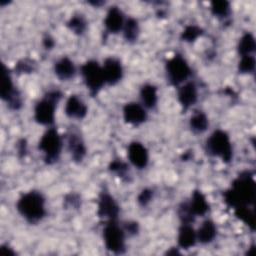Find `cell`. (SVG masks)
Wrapping results in <instances>:
<instances>
[{"label":"cell","instance_id":"ba28073f","mask_svg":"<svg viewBox=\"0 0 256 256\" xmlns=\"http://www.w3.org/2000/svg\"><path fill=\"white\" fill-rule=\"evenodd\" d=\"M166 71L169 81L175 85L184 82L191 73L188 63L179 55H175L167 62Z\"/></svg>","mask_w":256,"mask_h":256},{"label":"cell","instance_id":"d6a6232c","mask_svg":"<svg viewBox=\"0 0 256 256\" xmlns=\"http://www.w3.org/2000/svg\"><path fill=\"white\" fill-rule=\"evenodd\" d=\"M0 253L1 254H4V255H13L14 254V251L11 250V248H8V247H5V246H1L0 248Z\"/></svg>","mask_w":256,"mask_h":256},{"label":"cell","instance_id":"f546056e","mask_svg":"<svg viewBox=\"0 0 256 256\" xmlns=\"http://www.w3.org/2000/svg\"><path fill=\"white\" fill-rule=\"evenodd\" d=\"M152 197H153V191L150 189H144L141 191V193L138 196V202L141 205L145 206L151 201Z\"/></svg>","mask_w":256,"mask_h":256},{"label":"cell","instance_id":"4dcf8cb0","mask_svg":"<svg viewBox=\"0 0 256 256\" xmlns=\"http://www.w3.org/2000/svg\"><path fill=\"white\" fill-rule=\"evenodd\" d=\"M111 170L116 172L118 175L123 176L125 174V172L127 171V166L125 163H123L121 161H114L111 164Z\"/></svg>","mask_w":256,"mask_h":256},{"label":"cell","instance_id":"5b68a950","mask_svg":"<svg viewBox=\"0 0 256 256\" xmlns=\"http://www.w3.org/2000/svg\"><path fill=\"white\" fill-rule=\"evenodd\" d=\"M59 98V92H50L36 104L34 109V118L39 124L51 125L54 122L56 103Z\"/></svg>","mask_w":256,"mask_h":256},{"label":"cell","instance_id":"9a60e30c","mask_svg":"<svg viewBox=\"0 0 256 256\" xmlns=\"http://www.w3.org/2000/svg\"><path fill=\"white\" fill-rule=\"evenodd\" d=\"M65 114L70 118L82 119L87 114V106L76 95H71L65 104Z\"/></svg>","mask_w":256,"mask_h":256},{"label":"cell","instance_id":"7c38bea8","mask_svg":"<svg viewBox=\"0 0 256 256\" xmlns=\"http://www.w3.org/2000/svg\"><path fill=\"white\" fill-rule=\"evenodd\" d=\"M128 158L137 168H144L148 164L149 155L144 145L139 142H133L128 147Z\"/></svg>","mask_w":256,"mask_h":256},{"label":"cell","instance_id":"484cf974","mask_svg":"<svg viewBox=\"0 0 256 256\" xmlns=\"http://www.w3.org/2000/svg\"><path fill=\"white\" fill-rule=\"evenodd\" d=\"M212 13L218 17H225L229 13V3L226 1H216L211 6Z\"/></svg>","mask_w":256,"mask_h":256},{"label":"cell","instance_id":"2e32d148","mask_svg":"<svg viewBox=\"0 0 256 256\" xmlns=\"http://www.w3.org/2000/svg\"><path fill=\"white\" fill-rule=\"evenodd\" d=\"M124 18L121 10L117 7H111L104 20L106 30L110 33H117L124 27Z\"/></svg>","mask_w":256,"mask_h":256},{"label":"cell","instance_id":"7402d4cb","mask_svg":"<svg viewBox=\"0 0 256 256\" xmlns=\"http://www.w3.org/2000/svg\"><path fill=\"white\" fill-rule=\"evenodd\" d=\"M140 98L144 107L153 108L158 101L156 87L152 84H145L140 90Z\"/></svg>","mask_w":256,"mask_h":256},{"label":"cell","instance_id":"4316f807","mask_svg":"<svg viewBox=\"0 0 256 256\" xmlns=\"http://www.w3.org/2000/svg\"><path fill=\"white\" fill-rule=\"evenodd\" d=\"M255 67V59L252 55L242 56L239 62V71L242 73H250L254 70Z\"/></svg>","mask_w":256,"mask_h":256},{"label":"cell","instance_id":"4fadbf2b","mask_svg":"<svg viewBox=\"0 0 256 256\" xmlns=\"http://www.w3.org/2000/svg\"><path fill=\"white\" fill-rule=\"evenodd\" d=\"M119 213V207L113 197L107 193L103 194L98 204V215L108 220H115Z\"/></svg>","mask_w":256,"mask_h":256},{"label":"cell","instance_id":"277c9868","mask_svg":"<svg viewBox=\"0 0 256 256\" xmlns=\"http://www.w3.org/2000/svg\"><path fill=\"white\" fill-rule=\"evenodd\" d=\"M38 147L44 154V159L47 163L57 161L62 149V140L57 130L55 128H49L42 135Z\"/></svg>","mask_w":256,"mask_h":256},{"label":"cell","instance_id":"1f68e13d","mask_svg":"<svg viewBox=\"0 0 256 256\" xmlns=\"http://www.w3.org/2000/svg\"><path fill=\"white\" fill-rule=\"evenodd\" d=\"M127 230L130 233H136L138 231V227H137V223H129L127 225Z\"/></svg>","mask_w":256,"mask_h":256},{"label":"cell","instance_id":"d4e9b609","mask_svg":"<svg viewBox=\"0 0 256 256\" xmlns=\"http://www.w3.org/2000/svg\"><path fill=\"white\" fill-rule=\"evenodd\" d=\"M124 36L126 38L127 41H135L138 37V33H139V27H138V23L135 19H128L125 23H124Z\"/></svg>","mask_w":256,"mask_h":256},{"label":"cell","instance_id":"d6986e66","mask_svg":"<svg viewBox=\"0 0 256 256\" xmlns=\"http://www.w3.org/2000/svg\"><path fill=\"white\" fill-rule=\"evenodd\" d=\"M197 241L196 232L189 225V223H184L179 229L178 233V244L183 249H189L195 245Z\"/></svg>","mask_w":256,"mask_h":256},{"label":"cell","instance_id":"6da1fadb","mask_svg":"<svg viewBox=\"0 0 256 256\" xmlns=\"http://www.w3.org/2000/svg\"><path fill=\"white\" fill-rule=\"evenodd\" d=\"M16 207L20 215L30 223L39 222L46 213L45 199L38 191L24 193L17 201Z\"/></svg>","mask_w":256,"mask_h":256},{"label":"cell","instance_id":"e0dca14e","mask_svg":"<svg viewBox=\"0 0 256 256\" xmlns=\"http://www.w3.org/2000/svg\"><path fill=\"white\" fill-rule=\"evenodd\" d=\"M197 88L192 82L185 83L178 91V100L184 109L194 105L197 101Z\"/></svg>","mask_w":256,"mask_h":256},{"label":"cell","instance_id":"83f0119b","mask_svg":"<svg viewBox=\"0 0 256 256\" xmlns=\"http://www.w3.org/2000/svg\"><path fill=\"white\" fill-rule=\"evenodd\" d=\"M69 28L76 34H81L86 28V22L80 16H74L68 23Z\"/></svg>","mask_w":256,"mask_h":256},{"label":"cell","instance_id":"ac0fdd59","mask_svg":"<svg viewBox=\"0 0 256 256\" xmlns=\"http://www.w3.org/2000/svg\"><path fill=\"white\" fill-rule=\"evenodd\" d=\"M54 71L56 76L61 80H69L73 78L76 72L73 61L67 57H62L55 63Z\"/></svg>","mask_w":256,"mask_h":256},{"label":"cell","instance_id":"f1b7e54d","mask_svg":"<svg viewBox=\"0 0 256 256\" xmlns=\"http://www.w3.org/2000/svg\"><path fill=\"white\" fill-rule=\"evenodd\" d=\"M201 35V29L197 26H188L182 33V39L187 42L196 40Z\"/></svg>","mask_w":256,"mask_h":256},{"label":"cell","instance_id":"603a6c76","mask_svg":"<svg viewBox=\"0 0 256 256\" xmlns=\"http://www.w3.org/2000/svg\"><path fill=\"white\" fill-rule=\"evenodd\" d=\"M208 125H209L208 118L201 111L194 113L190 119V127H191L192 131H194L196 133L204 132L207 129Z\"/></svg>","mask_w":256,"mask_h":256},{"label":"cell","instance_id":"44dd1931","mask_svg":"<svg viewBox=\"0 0 256 256\" xmlns=\"http://www.w3.org/2000/svg\"><path fill=\"white\" fill-rule=\"evenodd\" d=\"M68 146H69L71 156L75 161H81L84 158L86 149L79 135L72 133L68 139Z\"/></svg>","mask_w":256,"mask_h":256},{"label":"cell","instance_id":"8992f818","mask_svg":"<svg viewBox=\"0 0 256 256\" xmlns=\"http://www.w3.org/2000/svg\"><path fill=\"white\" fill-rule=\"evenodd\" d=\"M105 246L113 253H122L125 249V233L115 222L109 220L103 231Z\"/></svg>","mask_w":256,"mask_h":256},{"label":"cell","instance_id":"5bb4252c","mask_svg":"<svg viewBox=\"0 0 256 256\" xmlns=\"http://www.w3.org/2000/svg\"><path fill=\"white\" fill-rule=\"evenodd\" d=\"M123 116L127 123L139 125L146 120L147 113L143 105L132 102L125 105L123 109Z\"/></svg>","mask_w":256,"mask_h":256},{"label":"cell","instance_id":"52a82bcc","mask_svg":"<svg viewBox=\"0 0 256 256\" xmlns=\"http://www.w3.org/2000/svg\"><path fill=\"white\" fill-rule=\"evenodd\" d=\"M83 80L91 93L96 94L105 84L102 66L96 61H88L81 67Z\"/></svg>","mask_w":256,"mask_h":256},{"label":"cell","instance_id":"9c48e42d","mask_svg":"<svg viewBox=\"0 0 256 256\" xmlns=\"http://www.w3.org/2000/svg\"><path fill=\"white\" fill-rule=\"evenodd\" d=\"M208 207L209 205L205 196L200 191H195L192 194L190 202L185 204L181 209V216L184 221L191 222L194 217L204 215L208 211Z\"/></svg>","mask_w":256,"mask_h":256},{"label":"cell","instance_id":"ffe728a7","mask_svg":"<svg viewBox=\"0 0 256 256\" xmlns=\"http://www.w3.org/2000/svg\"><path fill=\"white\" fill-rule=\"evenodd\" d=\"M217 234L215 224L211 220L204 221L196 232L197 240L202 244H208L214 240Z\"/></svg>","mask_w":256,"mask_h":256},{"label":"cell","instance_id":"8fae6325","mask_svg":"<svg viewBox=\"0 0 256 256\" xmlns=\"http://www.w3.org/2000/svg\"><path fill=\"white\" fill-rule=\"evenodd\" d=\"M103 75L105 83L114 85L119 82L123 76V68L119 60L115 58H108L105 60L103 66Z\"/></svg>","mask_w":256,"mask_h":256},{"label":"cell","instance_id":"3957f363","mask_svg":"<svg viewBox=\"0 0 256 256\" xmlns=\"http://www.w3.org/2000/svg\"><path fill=\"white\" fill-rule=\"evenodd\" d=\"M207 150L213 155L228 162L232 159V144L229 136L222 130L214 131L207 140Z\"/></svg>","mask_w":256,"mask_h":256},{"label":"cell","instance_id":"7a4b0ae2","mask_svg":"<svg viewBox=\"0 0 256 256\" xmlns=\"http://www.w3.org/2000/svg\"><path fill=\"white\" fill-rule=\"evenodd\" d=\"M255 198V184L248 174L239 176L234 182L232 190L226 194V201L230 202L233 206L240 207L243 204L253 202ZM237 207V208H238Z\"/></svg>","mask_w":256,"mask_h":256},{"label":"cell","instance_id":"836d02e7","mask_svg":"<svg viewBox=\"0 0 256 256\" xmlns=\"http://www.w3.org/2000/svg\"><path fill=\"white\" fill-rule=\"evenodd\" d=\"M45 43H46V47H48V48L53 46V42L50 39H45Z\"/></svg>","mask_w":256,"mask_h":256},{"label":"cell","instance_id":"30bf717a","mask_svg":"<svg viewBox=\"0 0 256 256\" xmlns=\"http://www.w3.org/2000/svg\"><path fill=\"white\" fill-rule=\"evenodd\" d=\"M0 94H1V98L4 101H6L11 108L18 109L21 106L20 96L14 88L9 70L4 65L2 66V81H1Z\"/></svg>","mask_w":256,"mask_h":256},{"label":"cell","instance_id":"cb8c5ba5","mask_svg":"<svg viewBox=\"0 0 256 256\" xmlns=\"http://www.w3.org/2000/svg\"><path fill=\"white\" fill-rule=\"evenodd\" d=\"M238 51L241 57L252 55V53L255 51V40L251 34L247 33L242 36V38L239 41Z\"/></svg>","mask_w":256,"mask_h":256}]
</instances>
